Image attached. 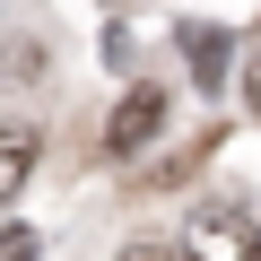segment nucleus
<instances>
[{"instance_id":"nucleus-6","label":"nucleus","mask_w":261,"mask_h":261,"mask_svg":"<svg viewBox=\"0 0 261 261\" xmlns=\"http://www.w3.org/2000/svg\"><path fill=\"white\" fill-rule=\"evenodd\" d=\"M244 96H252V122H261V53L244 61Z\"/></svg>"},{"instance_id":"nucleus-5","label":"nucleus","mask_w":261,"mask_h":261,"mask_svg":"<svg viewBox=\"0 0 261 261\" xmlns=\"http://www.w3.org/2000/svg\"><path fill=\"white\" fill-rule=\"evenodd\" d=\"M122 261H183V244H174V252H166V244H130Z\"/></svg>"},{"instance_id":"nucleus-4","label":"nucleus","mask_w":261,"mask_h":261,"mask_svg":"<svg viewBox=\"0 0 261 261\" xmlns=\"http://www.w3.org/2000/svg\"><path fill=\"white\" fill-rule=\"evenodd\" d=\"M35 174V130L9 122V140H0V200H18V183Z\"/></svg>"},{"instance_id":"nucleus-2","label":"nucleus","mask_w":261,"mask_h":261,"mask_svg":"<svg viewBox=\"0 0 261 261\" xmlns=\"http://www.w3.org/2000/svg\"><path fill=\"white\" fill-rule=\"evenodd\" d=\"M157 130H166V96H157V87H130V96L113 105V122H105V148H113V157H140Z\"/></svg>"},{"instance_id":"nucleus-1","label":"nucleus","mask_w":261,"mask_h":261,"mask_svg":"<svg viewBox=\"0 0 261 261\" xmlns=\"http://www.w3.org/2000/svg\"><path fill=\"white\" fill-rule=\"evenodd\" d=\"M183 261H261V218L244 200H200L183 218Z\"/></svg>"},{"instance_id":"nucleus-3","label":"nucleus","mask_w":261,"mask_h":261,"mask_svg":"<svg viewBox=\"0 0 261 261\" xmlns=\"http://www.w3.org/2000/svg\"><path fill=\"white\" fill-rule=\"evenodd\" d=\"M183 61H192V79L218 96V70H226V27H183Z\"/></svg>"}]
</instances>
